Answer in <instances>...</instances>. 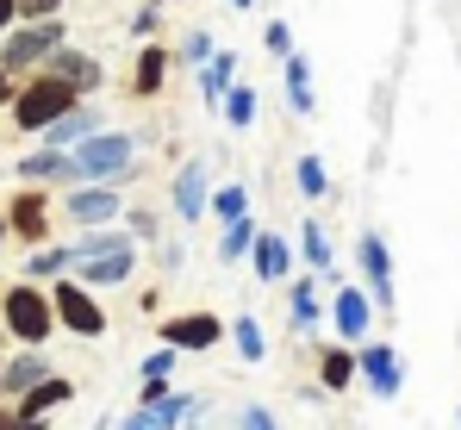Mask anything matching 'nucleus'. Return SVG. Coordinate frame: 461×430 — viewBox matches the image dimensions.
Masks as SVG:
<instances>
[{"mask_svg":"<svg viewBox=\"0 0 461 430\" xmlns=\"http://www.w3.org/2000/svg\"><path fill=\"white\" fill-rule=\"evenodd\" d=\"M138 143L125 138V132H87L76 150V188L81 181H131L138 169Z\"/></svg>","mask_w":461,"mask_h":430,"instance_id":"1","label":"nucleus"},{"mask_svg":"<svg viewBox=\"0 0 461 430\" xmlns=\"http://www.w3.org/2000/svg\"><path fill=\"white\" fill-rule=\"evenodd\" d=\"M76 100H81V94L69 87V81H57V75H32V81H19V94H13V125H19V132H44V125L63 119Z\"/></svg>","mask_w":461,"mask_h":430,"instance_id":"2","label":"nucleus"},{"mask_svg":"<svg viewBox=\"0 0 461 430\" xmlns=\"http://www.w3.org/2000/svg\"><path fill=\"white\" fill-rule=\"evenodd\" d=\"M57 44H69V32H63V19H25V25H13V32H0V69H38Z\"/></svg>","mask_w":461,"mask_h":430,"instance_id":"3","label":"nucleus"},{"mask_svg":"<svg viewBox=\"0 0 461 430\" xmlns=\"http://www.w3.org/2000/svg\"><path fill=\"white\" fill-rule=\"evenodd\" d=\"M0 318H6V331L25 343V350H38L50 331H57V312H50V299L38 293V287H6V299H0Z\"/></svg>","mask_w":461,"mask_h":430,"instance_id":"4","label":"nucleus"},{"mask_svg":"<svg viewBox=\"0 0 461 430\" xmlns=\"http://www.w3.org/2000/svg\"><path fill=\"white\" fill-rule=\"evenodd\" d=\"M50 312H57V325H63V331H76V337H106V312L94 306V293H87L76 275H57Z\"/></svg>","mask_w":461,"mask_h":430,"instance_id":"5","label":"nucleus"},{"mask_svg":"<svg viewBox=\"0 0 461 430\" xmlns=\"http://www.w3.org/2000/svg\"><path fill=\"white\" fill-rule=\"evenodd\" d=\"M63 213L76 218L81 231H94V224H113V218H125V200H119V181H81L63 194Z\"/></svg>","mask_w":461,"mask_h":430,"instance_id":"6","label":"nucleus"},{"mask_svg":"<svg viewBox=\"0 0 461 430\" xmlns=\"http://www.w3.org/2000/svg\"><path fill=\"white\" fill-rule=\"evenodd\" d=\"M356 262H362V281H368V299L393 312V250H386L381 231H362L356 237Z\"/></svg>","mask_w":461,"mask_h":430,"instance_id":"7","label":"nucleus"},{"mask_svg":"<svg viewBox=\"0 0 461 430\" xmlns=\"http://www.w3.org/2000/svg\"><path fill=\"white\" fill-rule=\"evenodd\" d=\"M225 337V325L212 312H181V318H162V343L168 350H212Z\"/></svg>","mask_w":461,"mask_h":430,"instance_id":"8","label":"nucleus"},{"mask_svg":"<svg viewBox=\"0 0 461 430\" xmlns=\"http://www.w3.org/2000/svg\"><path fill=\"white\" fill-rule=\"evenodd\" d=\"M356 374L368 380L375 399H399V380H405V374H399V356H393L386 343H362V350H356Z\"/></svg>","mask_w":461,"mask_h":430,"instance_id":"9","label":"nucleus"},{"mask_svg":"<svg viewBox=\"0 0 461 430\" xmlns=\"http://www.w3.org/2000/svg\"><path fill=\"white\" fill-rule=\"evenodd\" d=\"M330 325H337V337H343V343H362V337H368V325H375V299H368L362 287H343V293L330 299Z\"/></svg>","mask_w":461,"mask_h":430,"instance_id":"10","label":"nucleus"},{"mask_svg":"<svg viewBox=\"0 0 461 430\" xmlns=\"http://www.w3.org/2000/svg\"><path fill=\"white\" fill-rule=\"evenodd\" d=\"M44 75H57V81H69L76 94H94L100 81H106V69L87 57V50H69V44H57L50 57H44Z\"/></svg>","mask_w":461,"mask_h":430,"instance_id":"11","label":"nucleus"},{"mask_svg":"<svg viewBox=\"0 0 461 430\" xmlns=\"http://www.w3.org/2000/svg\"><path fill=\"white\" fill-rule=\"evenodd\" d=\"M131 243H119V250H100V256H81V269H76V281L81 287H119V281H131Z\"/></svg>","mask_w":461,"mask_h":430,"instance_id":"12","label":"nucleus"},{"mask_svg":"<svg viewBox=\"0 0 461 430\" xmlns=\"http://www.w3.org/2000/svg\"><path fill=\"white\" fill-rule=\"evenodd\" d=\"M206 200H212L206 162H181V169H175V213L187 218V224H200V218H206Z\"/></svg>","mask_w":461,"mask_h":430,"instance_id":"13","label":"nucleus"},{"mask_svg":"<svg viewBox=\"0 0 461 430\" xmlns=\"http://www.w3.org/2000/svg\"><path fill=\"white\" fill-rule=\"evenodd\" d=\"M19 175H25L32 188H50V181H57V188H76V156H69V150H38V156L19 162Z\"/></svg>","mask_w":461,"mask_h":430,"instance_id":"14","label":"nucleus"},{"mask_svg":"<svg viewBox=\"0 0 461 430\" xmlns=\"http://www.w3.org/2000/svg\"><path fill=\"white\" fill-rule=\"evenodd\" d=\"M249 262H256L262 281H287V275H294V250H287V237H275V231H256V237H249Z\"/></svg>","mask_w":461,"mask_h":430,"instance_id":"15","label":"nucleus"},{"mask_svg":"<svg viewBox=\"0 0 461 430\" xmlns=\"http://www.w3.org/2000/svg\"><path fill=\"white\" fill-rule=\"evenodd\" d=\"M6 231L25 237V243H44V231H50V206H44V194H19L13 213H6Z\"/></svg>","mask_w":461,"mask_h":430,"instance_id":"16","label":"nucleus"},{"mask_svg":"<svg viewBox=\"0 0 461 430\" xmlns=\"http://www.w3.org/2000/svg\"><path fill=\"white\" fill-rule=\"evenodd\" d=\"M87 132H100V119H94V113H87V106L76 100V106H69L63 119H50V125H44L38 138H44V150H69V143H81Z\"/></svg>","mask_w":461,"mask_h":430,"instance_id":"17","label":"nucleus"},{"mask_svg":"<svg viewBox=\"0 0 461 430\" xmlns=\"http://www.w3.org/2000/svg\"><path fill=\"white\" fill-rule=\"evenodd\" d=\"M281 75H287V106H294L300 119H312L318 94H312V63H306V50H287V57H281Z\"/></svg>","mask_w":461,"mask_h":430,"instance_id":"18","label":"nucleus"},{"mask_svg":"<svg viewBox=\"0 0 461 430\" xmlns=\"http://www.w3.org/2000/svg\"><path fill=\"white\" fill-rule=\"evenodd\" d=\"M69 380L63 374H44L38 387H25V399H19V412H32V418H44V412H57V406H69Z\"/></svg>","mask_w":461,"mask_h":430,"instance_id":"19","label":"nucleus"},{"mask_svg":"<svg viewBox=\"0 0 461 430\" xmlns=\"http://www.w3.org/2000/svg\"><path fill=\"white\" fill-rule=\"evenodd\" d=\"M230 69H237L230 50H212V57L200 63V94H206V106H219V100L230 94Z\"/></svg>","mask_w":461,"mask_h":430,"instance_id":"20","label":"nucleus"},{"mask_svg":"<svg viewBox=\"0 0 461 430\" xmlns=\"http://www.w3.org/2000/svg\"><path fill=\"white\" fill-rule=\"evenodd\" d=\"M44 374H50V361L38 356V350H25V356L0 361V380H6V393H25V387H38Z\"/></svg>","mask_w":461,"mask_h":430,"instance_id":"21","label":"nucleus"},{"mask_svg":"<svg viewBox=\"0 0 461 430\" xmlns=\"http://www.w3.org/2000/svg\"><path fill=\"white\" fill-rule=\"evenodd\" d=\"M69 269H76V250H69V243H57V250H38V256L25 262V275H32V281H57V275H69Z\"/></svg>","mask_w":461,"mask_h":430,"instance_id":"22","label":"nucleus"},{"mask_svg":"<svg viewBox=\"0 0 461 430\" xmlns=\"http://www.w3.org/2000/svg\"><path fill=\"white\" fill-rule=\"evenodd\" d=\"M318 380H324V393H343V387L356 380V356H349V350H324V361H318Z\"/></svg>","mask_w":461,"mask_h":430,"instance_id":"23","label":"nucleus"},{"mask_svg":"<svg viewBox=\"0 0 461 430\" xmlns=\"http://www.w3.org/2000/svg\"><path fill=\"white\" fill-rule=\"evenodd\" d=\"M249 237H256V218H225V243H219V262H243L249 256Z\"/></svg>","mask_w":461,"mask_h":430,"instance_id":"24","label":"nucleus"},{"mask_svg":"<svg viewBox=\"0 0 461 430\" xmlns=\"http://www.w3.org/2000/svg\"><path fill=\"white\" fill-rule=\"evenodd\" d=\"M230 343H237V356H243V361H262V356H268V337H262V325H256V318H230Z\"/></svg>","mask_w":461,"mask_h":430,"instance_id":"25","label":"nucleus"},{"mask_svg":"<svg viewBox=\"0 0 461 430\" xmlns=\"http://www.w3.org/2000/svg\"><path fill=\"white\" fill-rule=\"evenodd\" d=\"M318 325H324V306H318L312 281H300V287H294V331H300V337H312Z\"/></svg>","mask_w":461,"mask_h":430,"instance_id":"26","label":"nucleus"},{"mask_svg":"<svg viewBox=\"0 0 461 430\" xmlns=\"http://www.w3.org/2000/svg\"><path fill=\"white\" fill-rule=\"evenodd\" d=\"M162 81H168V50H162V44H150V50L138 57V81H131V87H138V94H156Z\"/></svg>","mask_w":461,"mask_h":430,"instance_id":"27","label":"nucleus"},{"mask_svg":"<svg viewBox=\"0 0 461 430\" xmlns=\"http://www.w3.org/2000/svg\"><path fill=\"white\" fill-rule=\"evenodd\" d=\"M194 406H200L194 393H162V399L150 406V418H156L162 430H175V425H187V412H194Z\"/></svg>","mask_w":461,"mask_h":430,"instance_id":"28","label":"nucleus"},{"mask_svg":"<svg viewBox=\"0 0 461 430\" xmlns=\"http://www.w3.org/2000/svg\"><path fill=\"white\" fill-rule=\"evenodd\" d=\"M219 106H225V125H237V132H249V125H256V87H230Z\"/></svg>","mask_w":461,"mask_h":430,"instance_id":"29","label":"nucleus"},{"mask_svg":"<svg viewBox=\"0 0 461 430\" xmlns=\"http://www.w3.org/2000/svg\"><path fill=\"white\" fill-rule=\"evenodd\" d=\"M294 181H300V194H306V200H324V194H330V175H324V162H318V156H300V162H294Z\"/></svg>","mask_w":461,"mask_h":430,"instance_id":"30","label":"nucleus"},{"mask_svg":"<svg viewBox=\"0 0 461 430\" xmlns=\"http://www.w3.org/2000/svg\"><path fill=\"white\" fill-rule=\"evenodd\" d=\"M300 250H306L312 275H330V243H324V231H318V218H306V231H300Z\"/></svg>","mask_w":461,"mask_h":430,"instance_id":"31","label":"nucleus"},{"mask_svg":"<svg viewBox=\"0 0 461 430\" xmlns=\"http://www.w3.org/2000/svg\"><path fill=\"white\" fill-rule=\"evenodd\" d=\"M206 206H212V218H243V213H249V194H243V188L230 181V188H219V194H212Z\"/></svg>","mask_w":461,"mask_h":430,"instance_id":"32","label":"nucleus"},{"mask_svg":"<svg viewBox=\"0 0 461 430\" xmlns=\"http://www.w3.org/2000/svg\"><path fill=\"white\" fill-rule=\"evenodd\" d=\"M212 50H219V44H212V32H187V38H181V63H187V69H200Z\"/></svg>","mask_w":461,"mask_h":430,"instance_id":"33","label":"nucleus"},{"mask_svg":"<svg viewBox=\"0 0 461 430\" xmlns=\"http://www.w3.org/2000/svg\"><path fill=\"white\" fill-rule=\"evenodd\" d=\"M63 0H19V19H57Z\"/></svg>","mask_w":461,"mask_h":430,"instance_id":"34","label":"nucleus"},{"mask_svg":"<svg viewBox=\"0 0 461 430\" xmlns=\"http://www.w3.org/2000/svg\"><path fill=\"white\" fill-rule=\"evenodd\" d=\"M237 430H281V425H275V412H262V406H249V412L237 418Z\"/></svg>","mask_w":461,"mask_h":430,"instance_id":"35","label":"nucleus"},{"mask_svg":"<svg viewBox=\"0 0 461 430\" xmlns=\"http://www.w3.org/2000/svg\"><path fill=\"white\" fill-rule=\"evenodd\" d=\"M175 356H181V350H168V343H162V350H150L144 374H175Z\"/></svg>","mask_w":461,"mask_h":430,"instance_id":"36","label":"nucleus"},{"mask_svg":"<svg viewBox=\"0 0 461 430\" xmlns=\"http://www.w3.org/2000/svg\"><path fill=\"white\" fill-rule=\"evenodd\" d=\"M268 50H275V57H287V50H294V32H287V25H281V19H275V25H268Z\"/></svg>","mask_w":461,"mask_h":430,"instance_id":"37","label":"nucleus"},{"mask_svg":"<svg viewBox=\"0 0 461 430\" xmlns=\"http://www.w3.org/2000/svg\"><path fill=\"white\" fill-rule=\"evenodd\" d=\"M0 430H50V425H44V418H32V412H13V418L0 412Z\"/></svg>","mask_w":461,"mask_h":430,"instance_id":"38","label":"nucleus"},{"mask_svg":"<svg viewBox=\"0 0 461 430\" xmlns=\"http://www.w3.org/2000/svg\"><path fill=\"white\" fill-rule=\"evenodd\" d=\"M125 218H131V224H125L131 237H156V213H125Z\"/></svg>","mask_w":461,"mask_h":430,"instance_id":"39","label":"nucleus"},{"mask_svg":"<svg viewBox=\"0 0 461 430\" xmlns=\"http://www.w3.org/2000/svg\"><path fill=\"white\" fill-rule=\"evenodd\" d=\"M156 25H162V19H156V6H144V13H138V19H131V32H138V38H150Z\"/></svg>","mask_w":461,"mask_h":430,"instance_id":"40","label":"nucleus"},{"mask_svg":"<svg viewBox=\"0 0 461 430\" xmlns=\"http://www.w3.org/2000/svg\"><path fill=\"white\" fill-rule=\"evenodd\" d=\"M119 430H162V425H156L150 412H144V406H138V412H131V418H125V425H119Z\"/></svg>","mask_w":461,"mask_h":430,"instance_id":"41","label":"nucleus"},{"mask_svg":"<svg viewBox=\"0 0 461 430\" xmlns=\"http://www.w3.org/2000/svg\"><path fill=\"white\" fill-rule=\"evenodd\" d=\"M19 25V0H0V32H13Z\"/></svg>","mask_w":461,"mask_h":430,"instance_id":"42","label":"nucleus"},{"mask_svg":"<svg viewBox=\"0 0 461 430\" xmlns=\"http://www.w3.org/2000/svg\"><path fill=\"white\" fill-rule=\"evenodd\" d=\"M13 94H19V75H13V69H0V106H6Z\"/></svg>","mask_w":461,"mask_h":430,"instance_id":"43","label":"nucleus"},{"mask_svg":"<svg viewBox=\"0 0 461 430\" xmlns=\"http://www.w3.org/2000/svg\"><path fill=\"white\" fill-rule=\"evenodd\" d=\"M230 6H237V13H249V6H256V0H230Z\"/></svg>","mask_w":461,"mask_h":430,"instance_id":"44","label":"nucleus"},{"mask_svg":"<svg viewBox=\"0 0 461 430\" xmlns=\"http://www.w3.org/2000/svg\"><path fill=\"white\" fill-rule=\"evenodd\" d=\"M0 237H6V218H0Z\"/></svg>","mask_w":461,"mask_h":430,"instance_id":"45","label":"nucleus"},{"mask_svg":"<svg viewBox=\"0 0 461 430\" xmlns=\"http://www.w3.org/2000/svg\"><path fill=\"white\" fill-rule=\"evenodd\" d=\"M0 399H6V380H0Z\"/></svg>","mask_w":461,"mask_h":430,"instance_id":"46","label":"nucleus"},{"mask_svg":"<svg viewBox=\"0 0 461 430\" xmlns=\"http://www.w3.org/2000/svg\"><path fill=\"white\" fill-rule=\"evenodd\" d=\"M150 6H162V0H150Z\"/></svg>","mask_w":461,"mask_h":430,"instance_id":"47","label":"nucleus"},{"mask_svg":"<svg viewBox=\"0 0 461 430\" xmlns=\"http://www.w3.org/2000/svg\"><path fill=\"white\" fill-rule=\"evenodd\" d=\"M456 418H461V412H456Z\"/></svg>","mask_w":461,"mask_h":430,"instance_id":"48","label":"nucleus"}]
</instances>
